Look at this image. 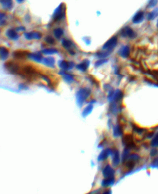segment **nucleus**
Masks as SVG:
<instances>
[{
  "label": "nucleus",
  "mask_w": 158,
  "mask_h": 194,
  "mask_svg": "<svg viewBox=\"0 0 158 194\" xmlns=\"http://www.w3.org/2000/svg\"><path fill=\"white\" fill-rule=\"evenodd\" d=\"M91 94V90L87 88H81L77 93V103L79 106H82L85 101L88 99Z\"/></svg>",
  "instance_id": "nucleus-1"
},
{
  "label": "nucleus",
  "mask_w": 158,
  "mask_h": 194,
  "mask_svg": "<svg viewBox=\"0 0 158 194\" xmlns=\"http://www.w3.org/2000/svg\"><path fill=\"white\" fill-rule=\"evenodd\" d=\"M21 75H22L28 79H33L37 77L38 73L34 67H32V65H27L22 67V68L21 69Z\"/></svg>",
  "instance_id": "nucleus-2"
},
{
  "label": "nucleus",
  "mask_w": 158,
  "mask_h": 194,
  "mask_svg": "<svg viewBox=\"0 0 158 194\" xmlns=\"http://www.w3.org/2000/svg\"><path fill=\"white\" fill-rule=\"evenodd\" d=\"M66 7L64 3H61L55 9L53 15V19L56 22H59L63 20L66 17Z\"/></svg>",
  "instance_id": "nucleus-3"
},
{
  "label": "nucleus",
  "mask_w": 158,
  "mask_h": 194,
  "mask_svg": "<svg viewBox=\"0 0 158 194\" xmlns=\"http://www.w3.org/2000/svg\"><path fill=\"white\" fill-rule=\"evenodd\" d=\"M5 67L6 68L7 70L12 74L21 75V69L16 62H14L12 61L8 62L5 64Z\"/></svg>",
  "instance_id": "nucleus-4"
},
{
  "label": "nucleus",
  "mask_w": 158,
  "mask_h": 194,
  "mask_svg": "<svg viewBox=\"0 0 158 194\" xmlns=\"http://www.w3.org/2000/svg\"><path fill=\"white\" fill-rule=\"evenodd\" d=\"M61 43L63 48H64L66 50H67L70 54L74 55L75 54L74 48H76V45L73 43V41H71L69 39L64 38L62 39Z\"/></svg>",
  "instance_id": "nucleus-5"
},
{
  "label": "nucleus",
  "mask_w": 158,
  "mask_h": 194,
  "mask_svg": "<svg viewBox=\"0 0 158 194\" xmlns=\"http://www.w3.org/2000/svg\"><path fill=\"white\" fill-rule=\"evenodd\" d=\"M118 44V38L116 36H112L109 39H108L105 44L103 46V49L107 50V51H111Z\"/></svg>",
  "instance_id": "nucleus-6"
},
{
  "label": "nucleus",
  "mask_w": 158,
  "mask_h": 194,
  "mask_svg": "<svg viewBox=\"0 0 158 194\" xmlns=\"http://www.w3.org/2000/svg\"><path fill=\"white\" fill-rule=\"evenodd\" d=\"M121 34L123 37H128L129 38H135L137 33L129 26H125L121 31Z\"/></svg>",
  "instance_id": "nucleus-7"
},
{
  "label": "nucleus",
  "mask_w": 158,
  "mask_h": 194,
  "mask_svg": "<svg viewBox=\"0 0 158 194\" xmlns=\"http://www.w3.org/2000/svg\"><path fill=\"white\" fill-rule=\"evenodd\" d=\"M122 98H123L122 92L120 90H117L116 92H110L108 96V99L109 100V101L118 102L121 100Z\"/></svg>",
  "instance_id": "nucleus-8"
},
{
  "label": "nucleus",
  "mask_w": 158,
  "mask_h": 194,
  "mask_svg": "<svg viewBox=\"0 0 158 194\" xmlns=\"http://www.w3.org/2000/svg\"><path fill=\"white\" fill-rule=\"evenodd\" d=\"M75 64L73 62H68L66 61H61L59 62V66L63 70H69L74 67Z\"/></svg>",
  "instance_id": "nucleus-9"
},
{
  "label": "nucleus",
  "mask_w": 158,
  "mask_h": 194,
  "mask_svg": "<svg viewBox=\"0 0 158 194\" xmlns=\"http://www.w3.org/2000/svg\"><path fill=\"white\" fill-rule=\"evenodd\" d=\"M24 36L28 40L40 39L42 37V34L38 32H31L25 33Z\"/></svg>",
  "instance_id": "nucleus-10"
},
{
  "label": "nucleus",
  "mask_w": 158,
  "mask_h": 194,
  "mask_svg": "<svg viewBox=\"0 0 158 194\" xmlns=\"http://www.w3.org/2000/svg\"><path fill=\"white\" fill-rule=\"evenodd\" d=\"M115 171L111 167L110 165H107L105 166V168L103 170V175L105 178L111 177L114 176Z\"/></svg>",
  "instance_id": "nucleus-11"
},
{
  "label": "nucleus",
  "mask_w": 158,
  "mask_h": 194,
  "mask_svg": "<svg viewBox=\"0 0 158 194\" xmlns=\"http://www.w3.org/2000/svg\"><path fill=\"white\" fill-rule=\"evenodd\" d=\"M6 35L8 38H9L10 39L13 40V41H17L19 38V35L17 31L14 30L13 29L8 30L6 31Z\"/></svg>",
  "instance_id": "nucleus-12"
},
{
  "label": "nucleus",
  "mask_w": 158,
  "mask_h": 194,
  "mask_svg": "<svg viewBox=\"0 0 158 194\" xmlns=\"http://www.w3.org/2000/svg\"><path fill=\"white\" fill-rule=\"evenodd\" d=\"M144 19V12L140 11L137 12L132 19V22L134 23H141Z\"/></svg>",
  "instance_id": "nucleus-13"
},
{
  "label": "nucleus",
  "mask_w": 158,
  "mask_h": 194,
  "mask_svg": "<svg viewBox=\"0 0 158 194\" xmlns=\"http://www.w3.org/2000/svg\"><path fill=\"white\" fill-rule=\"evenodd\" d=\"M111 154H112V151L110 149H107L103 150L101 153H100V154L98 158V161L105 160Z\"/></svg>",
  "instance_id": "nucleus-14"
},
{
  "label": "nucleus",
  "mask_w": 158,
  "mask_h": 194,
  "mask_svg": "<svg viewBox=\"0 0 158 194\" xmlns=\"http://www.w3.org/2000/svg\"><path fill=\"white\" fill-rule=\"evenodd\" d=\"M89 65H90V61L87 59H86V60H84L82 62L77 65L76 68L79 70L81 72H85L87 70V69L89 67Z\"/></svg>",
  "instance_id": "nucleus-15"
},
{
  "label": "nucleus",
  "mask_w": 158,
  "mask_h": 194,
  "mask_svg": "<svg viewBox=\"0 0 158 194\" xmlns=\"http://www.w3.org/2000/svg\"><path fill=\"white\" fill-rule=\"evenodd\" d=\"M0 4L4 9L7 11H10L13 8L12 0H0Z\"/></svg>",
  "instance_id": "nucleus-16"
},
{
  "label": "nucleus",
  "mask_w": 158,
  "mask_h": 194,
  "mask_svg": "<svg viewBox=\"0 0 158 194\" xmlns=\"http://www.w3.org/2000/svg\"><path fill=\"white\" fill-rule=\"evenodd\" d=\"M28 58L32 61H34L37 62H42L43 57L40 53L39 52H34V53H29L28 54Z\"/></svg>",
  "instance_id": "nucleus-17"
},
{
  "label": "nucleus",
  "mask_w": 158,
  "mask_h": 194,
  "mask_svg": "<svg viewBox=\"0 0 158 194\" xmlns=\"http://www.w3.org/2000/svg\"><path fill=\"white\" fill-rule=\"evenodd\" d=\"M28 53L25 51H16L13 53L14 58L16 59H24L28 57Z\"/></svg>",
  "instance_id": "nucleus-18"
},
{
  "label": "nucleus",
  "mask_w": 158,
  "mask_h": 194,
  "mask_svg": "<svg viewBox=\"0 0 158 194\" xmlns=\"http://www.w3.org/2000/svg\"><path fill=\"white\" fill-rule=\"evenodd\" d=\"M118 53L122 58H127L130 55V48L128 46H124L119 49Z\"/></svg>",
  "instance_id": "nucleus-19"
},
{
  "label": "nucleus",
  "mask_w": 158,
  "mask_h": 194,
  "mask_svg": "<svg viewBox=\"0 0 158 194\" xmlns=\"http://www.w3.org/2000/svg\"><path fill=\"white\" fill-rule=\"evenodd\" d=\"M9 51L4 46H0V59L5 61L9 56Z\"/></svg>",
  "instance_id": "nucleus-20"
},
{
  "label": "nucleus",
  "mask_w": 158,
  "mask_h": 194,
  "mask_svg": "<svg viewBox=\"0 0 158 194\" xmlns=\"http://www.w3.org/2000/svg\"><path fill=\"white\" fill-rule=\"evenodd\" d=\"M42 63L49 67H54L55 64V59L53 57H47L42 60Z\"/></svg>",
  "instance_id": "nucleus-21"
},
{
  "label": "nucleus",
  "mask_w": 158,
  "mask_h": 194,
  "mask_svg": "<svg viewBox=\"0 0 158 194\" xmlns=\"http://www.w3.org/2000/svg\"><path fill=\"white\" fill-rule=\"evenodd\" d=\"M112 164L114 166H117L119 165L120 162V157H119V152L118 150H115L112 152Z\"/></svg>",
  "instance_id": "nucleus-22"
},
{
  "label": "nucleus",
  "mask_w": 158,
  "mask_h": 194,
  "mask_svg": "<svg viewBox=\"0 0 158 194\" xmlns=\"http://www.w3.org/2000/svg\"><path fill=\"white\" fill-rule=\"evenodd\" d=\"M114 182H115V177H114V176H113V177H111L105 178L102 181V184L103 187H108V186H112V184H114Z\"/></svg>",
  "instance_id": "nucleus-23"
},
{
  "label": "nucleus",
  "mask_w": 158,
  "mask_h": 194,
  "mask_svg": "<svg viewBox=\"0 0 158 194\" xmlns=\"http://www.w3.org/2000/svg\"><path fill=\"white\" fill-rule=\"evenodd\" d=\"M60 74L62 76H63L64 80L66 82H67V83H72V82H73L74 80V78L73 75L68 74H66L64 70H63V71L61 70L60 72Z\"/></svg>",
  "instance_id": "nucleus-24"
},
{
  "label": "nucleus",
  "mask_w": 158,
  "mask_h": 194,
  "mask_svg": "<svg viewBox=\"0 0 158 194\" xmlns=\"http://www.w3.org/2000/svg\"><path fill=\"white\" fill-rule=\"evenodd\" d=\"M53 34L56 38L61 39L64 35V30L61 28H56L53 30Z\"/></svg>",
  "instance_id": "nucleus-25"
},
{
  "label": "nucleus",
  "mask_w": 158,
  "mask_h": 194,
  "mask_svg": "<svg viewBox=\"0 0 158 194\" xmlns=\"http://www.w3.org/2000/svg\"><path fill=\"white\" fill-rule=\"evenodd\" d=\"M157 15H158V9L157 8L148 14L147 16V20H154L157 17Z\"/></svg>",
  "instance_id": "nucleus-26"
},
{
  "label": "nucleus",
  "mask_w": 158,
  "mask_h": 194,
  "mask_svg": "<svg viewBox=\"0 0 158 194\" xmlns=\"http://www.w3.org/2000/svg\"><path fill=\"white\" fill-rule=\"evenodd\" d=\"M93 108V105L90 104V105H89L88 106L86 107L83 111V113H82V115L83 117H87V115H89V114H91V112H92V110Z\"/></svg>",
  "instance_id": "nucleus-27"
},
{
  "label": "nucleus",
  "mask_w": 158,
  "mask_h": 194,
  "mask_svg": "<svg viewBox=\"0 0 158 194\" xmlns=\"http://www.w3.org/2000/svg\"><path fill=\"white\" fill-rule=\"evenodd\" d=\"M112 51H107L105 50V51H102V52H99L96 54V56L99 58H102L104 59L110 55Z\"/></svg>",
  "instance_id": "nucleus-28"
},
{
  "label": "nucleus",
  "mask_w": 158,
  "mask_h": 194,
  "mask_svg": "<svg viewBox=\"0 0 158 194\" xmlns=\"http://www.w3.org/2000/svg\"><path fill=\"white\" fill-rule=\"evenodd\" d=\"M41 52L45 55H53L57 53V50L54 48H47L43 49Z\"/></svg>",
  "instance_id": "nucleus-29"
},
{
  "label": "nucleus",
  "mask_w": 158,
  "mask_h": 194,
  "mask_svg": "<svg viewBox=\"0 0 158 194\" xmlns=\"http://www.w3.org/2000/svg\"><path fill=\"white\" fill-rule=\"evenodd\" d=\"M122 128L119 125V124H118L117 126L115 127L114 129V131H113V134H114V137H119L121 135H122Z\"/></svg>",
  "instance_id": "nucleus-30"
},
{
  "label": "nucleus",
  "mask_w": 158,
  "mask_h": 194,
  "mask_svg": "<svg viewBox=\"0 0 158 194\" xmlns=\"http://www.w3.org/2000/svg\"><path fill=\"white\" fill-rule=\"evenodd\" d=\"M7 16L4 13H0V25L3 26L6 23Z\"/></svg>",
  "instance_id": "nucleus-31"
},
{
  "label": "nucleus",
  "mask_w": 158,
  "mask_h": 194,
  "mask_svg": "<svg viewBox=\"0 0 158 194\" xmlns=\"http://www.w3.org/2000/svg\"><path fill=\"white\" fill-rule=\"evenodd\" d=\"M151 146L153 147H158V133L153 139V140L151 142Z\"/></svg>",
  "instance_id": "nucleus-32"
},
{
  "label": "nucleus",
  "mask_w": 158,
  "mask_h": 194,
  "mask_svg": "<svg viewBox=\"0 0 158 194\" xmlns=\"http://www.w3.org/2000/svg\"><path fill=\"white\" fill-rule=\"evenodd\" d=\"M45 41L48 44L54 45L55 43V39L51 36H47L45 38Z\"/></svg>",
  "instance_id": "nucleus-33"
},
{
  "label": "nucleus",
  "mask_w": 158,
  "mask_h": 194,
  "mask_svg": "<svg viewBox=\"0 0 158 194\" xmlns=\"http://www.w3.org/2000/svg\"><path fill=\"white\" fill-rule=\"evenodd\" d=\"M134 166H135V161L132 159H130V160L127 163V166L128 169L132 170V168H134Z\"/></svg>",
  "instance_id": "nucleus-34"
},
{
  "label": "nucleus",
  "mask_w": 158,
  "mask_h": 194,
  "mask_svg": "<svg viewBox=\"0 0 158 194\" xmlns=\"http://www.w3.org/2000/svg\"><path fill=\"white\" fill-rule=\"evenodd\" d=\"M157 3V0H150V2H148V4L147 5L148 8H153L155 6H156Z\"/></svg>",
  "instance_id": "nucleus-35"
},
{
  "label": "nucleus",
  "mask_w": 158,
  "mask_h": 194,
  "mask_svg": "<svg viewBox=\"0 0 158 194\" xmlns=\"http://www.w3.org/2000/svg\"><path fill=\"white\" fill-rule=\"evenodd\" d=\"M107 60L106 59H102V60H99V61H98L96 63H95V66L96 67H99V66H101L102 65H103V64H105L107 62Z\"/></svg>",
  "instance_id": "nucleus-36"
},
{
  "label": "nucleus",
  "mask_w": 158,
  "mask_h": 194,
  "mask_svg": "<svg viewBox=\"0 0 158 194\" xmlns=\"http://www.w3.org/2000/svg\"><path fill=\"white\" fill-rule=\"evenodd\" d=\"M151 166L153 168H158V157L156 158L151 163Z\"/></svg>",
  "instance_id": "nucleus-37"
},
{
  "label": "nucleus",
  "mask_w": 158,
  "mask_h": 194,
  "mask_svg": "<svg viewBox=\"0 0 158 194\" xmlns=\"http://www.w3.org/2000/svg\"><path fill=\"white\" fill-rule=\"evenodd\" d=\"M83 39H84V41H85V42L86 43H87V45H89L90 43V39L89 38H87V37H85V38H83Z\"/></svg>",
  "instance_id": "nucleus-38"
},
{
  "label": "nucleus",
  "mask_w": 158,
  "mask_h": 194,
  "mask_svg": "<svg viewBox=\"0 0 158 194\" xmlns=\"http://www.w3.org/2000/svg\"><path fill=\"white\" fill-rule=\"evenodd\" d=\"M134 130H135V131H136L138 133H141V132H143V130L142 129H140V128H138L137 127H134Z\"/></svg>",
  "instance_id": "nucleus-39"
},
{
  "label": "nucleus",
  "mask_w": 158,
  "mask_h": 194,
  "mask_svg": "<svg viewBox=\"0 0 158 194\" xmlns=\"http://www.w3.org/2000/svg\"><path fill=\"white\" fill-rule=\"evenodd\" d=\"M25 30V28L24 27H18V29H17V30L18 31H24Z\"/></svg>",
  "instance_id": "nucleus-40"
},
{
  "label": "nucleus",
  "mask_w": 158,
  "mask_h": 194,
  "mask_svg": "<svg viewBox=\"0 0 158 194\" xmlns=\"http://www.w3.org/2000/svg\"><path fill=\"white\" fill-rule=\"evenodd\" d=\"M157 152L156 150V149H154L153 150H152L151 154V155H155L157 154Z\"/></svg>",
  "instance_id": "nucleus-41"
},
{
  "label": "nucleus",
  "mask_w": 158,
  "mask_h": 194,
  "mask_svg": "<svg viewBox=\"0 0 158 194\" xmlns=\"http://www.w3.org/2000/svg\"><path fill=\"white\" fill-rule=\"evenodd\" d=\"M16 2L18 3H22L24 2L25 0H16Z\"/></svg>",
  "instance_id": "nucleus-42"
},
{
  "label": "nucleus",
  "mask_w": 158,
  "mask_h": 194,
  "mask_svg": "<svg viewBox=\"0 0 158 194\" xmlns=\"http://www.w3.org/2000/svg\"><path fill=\"white\" fill-rule=\"evenodd\" d=\"M156 25H157V27L158 28V20H157V24H156Z\"/></svg>",
  "instance_id": "nucleus-43"
},
{
  "label": "nucleus",
  "mask_w": 158,
  "mask_h": 194,
  "mask_svg": "<svg viewBox=\"0 0 158 194\" xmlns=\"http://www.w3.org/2000/svg\"><path fill=\"white\" fill-rule=\"evenodd\" d=\"M0 33H1V31H0Z\"/></svg>",
  "instance_id": "nucleus-44"
}]
</instances>
